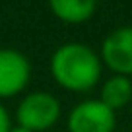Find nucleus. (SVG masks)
Masks as SVG:
<instances>
[{
  "mask_svg": "<svg viewBox=\"0 0 132 132\" xmlns=\"http://www.w3.org/2000/svg\"><path fill=\"white\" fill-rule=\"evenodd\" d=\"M51 72L58 86L70 91H87L101 76V60L87 45L66 43L54 51Z\"/></svg>",
  "mask_w": 132,
  "mask_h": 132,
  "instance_id": "obj_1",
  "label": "nucleus"
},
{
  "mask_svg": "<svg viewBox=\"0 0 132 132\" xmlns=\"http://www.w3.org/2000/svg\"><path fill=\"white\" fill-rule=\"evenodd\" d=\"M16 117L20 126L31 132H43L56 124L60 117V103L47 91H33L21 99Z\"/></svg>",
  "mask_w": 132,
  "mask_h": 132,
  "instance_id": "obj_2",
  "label": "nucleus"
},
{
  "mask_svg": "<svg viewBox=\"0 0 132 132\" xmlns=\"http://www.w3.org/2000/svg\"><path fill=\"white\" fill-rule=\"evenodd\" d=\"M31 66L25 54L14 49H0V97H14L29 82Z\"/></svg>",
  "mask_w": 132,
  "mask_h": 132,
  "instance_id": "obj_5",
  "label": "nucleus"
},
{
  "mask_svg": "<svg viewBox=\"0 0 132 132\" xmlns=\"http://www.w3.org/2000/svg\"><path fill=\"white\" fill-rule=\"evenodd\" d=\"M49 6L58 20L66 23H82L93 16L97 0H49Z\"/></svg>",
  "mask_w": 132,
  "mask_h": 132,
  "instance_id": "obj_6",
  "label": "nucleus"
},
{
  "mask_svg": "<svg viewBox=\"0 0 132 132\" xmlns=\"http://www.w3.org/2000/svg\"><path fill=\"white\" fill-rule=\"evenodd\" d=\"M115 111L99 99H87L78 103L68 117L70 132H115Z\"/></svg>",
  "mask_w": 132,
  "mask_h": 132,
  "instance_id": "obj_3",
  "label": "nucleus"
},
{
  "mask_svg": "<svg viewBox=\"0 0 132 132\" xmlns=\"http://www.w3.org/2000/svg\"><path fill=\"white\" fill-rule=\"evenodd\" d=\"M10 132H31V130H27V128H23V126H20V124H18L16 128H10Z\"/></svg>",
  "mask_w": 132,
  "mask_h": 132,
  "instance_id": "obj_9",
  "label": "nucleus"
},
{
  "mask_svg": "<svg viewBox=\"0 0 132 132\" xmlns=\"http://www.w3.org/2000/svg\"><path fill=\"white\" fill-rule=\"evenodd\" d=\"M132 99V82L126 76H113L105 82L101 89V103H105L109 109L117 111L130 103Z\"/></svg>",
  "mask_w": 132,
  "mask_h": 132,
  "instance_id": "obj_7",
  "label": "nucleus"
},
{
  "mask_svg": "<svg viewBox=\"0 0 132 132\" xmlns=\"http://www.w3.org/2000/svg\"><path fill=\"white\" fill-rule=\"evenodd\" d=\"M10 117H8V111H6L2 105H0V132H10Z\"/></svg>",
  "mask_w": 132,
  "mask_h": 132,
  "instance_id": "obj_8",
  "label": "nucleus"
},
{
  "mask_svg": "<svg viewBox=\"0 0 132 132\" xmlns=\"http://www.w3.org/2000/svg\"><path fill=\"white\" fill-rule=\"evenodd\" d=\"M101 60L117 72V76L132 74V25L119 27L105 37L101 45Z\"/></svg>",
  "mask_w": 132,
  "mask_h": 132,
  "instance_id": "obj_4",
  "label": "nucleus"
}]
</instances>
